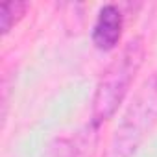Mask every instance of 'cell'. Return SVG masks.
<instances>
[{"instance_id":"cell-3","label":"cell","mask_w":157,"mask_h":157,"mask_svg":"<svg viewBox=\"0 0 157 157\" xmlns=\"http://www.w3.org/2000/svg\"><path fill=\"white\" fill-rule=\"evenodd\" d=\"M122 28H124V15L115 4H107L98 11L96 22L93 26V44L102 50L109 52L113 50L122 37Z\"/></svg>"},{"instance_id":"cell-2","label":"cell","mask_w":157,"mask_h":157,"mask_svg":"<svg viewBox=\"0 0 157 157\" xmlns=\"http://www.w3.org/2000/svg\"><path fill=\"white\" fill-rule=\"evenodd\" d=\"M157 124V72L140 87L111 142V157H131Z\"/></svg>"},{"instance_id":"cell-1","label":"cell","mask_w":157,"mask_h":157,"mask_svg":"<svg viewBox=\"0 0 157 157\" xmlns=\"http://www.w3.org/2000/svg\"><path fill=\"white\" fill-rule=\"evenodd\" d=\"M144 57L146 44L142 37H133L107 65L96 83L93 96V128H100L118 111L144 63Z\"/></svg>"},{"instance_id":"cell-4","label":"cell","mask_w":157,"mask_h":157,"mask_svg":"<svg viewBox=\"0 0 157 157\" xmlns=\"http://www.w3.org/2000/svg\"><path fill=\"white\" fill-rule=\"evenodd\" d=\"M26 2H2L0 4V30L2 35H8L26 15L28 11Z\"/></svg>"}]
</instances>
